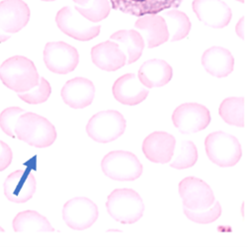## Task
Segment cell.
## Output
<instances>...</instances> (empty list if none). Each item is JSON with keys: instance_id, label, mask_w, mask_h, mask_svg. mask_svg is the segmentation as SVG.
<instances>
[{"instance_id": "6da1fadb", "label": "cell", "mask_w": 248, "mask_h": 247, "mask_svg": "<svg viewBox=\"0 0 248 247\" xmlns=\"http://www.w3.org/2000/svg\"><path fill=\"white\" fill-rule=\"evenodd\" d=\"M0 80L8 89L16 93H23L37 86L40 77L31 60L22 56H14L0 65Z\"/></svg>"}, {"instance_id": "7a4b0ae2", "label": "cell", "mask_w": 248, "mask_h": 247, "mask_svg": "<svg viewBox=\"0 0 248 247\" xmlns=\"http://www.w3.org/2000/svg\"><path fill=\"white\" fill-rule=\"evenodd\" d=\"M16 138L31 146L45 148L57 139V130L53 124L35 113L22 114L14 129Z\"/></svg>"}, {"instance_id": "3957f363", "label": "cell", "mask_w": 248, "mask_h": 247, "mask_svg": "<svg viewBox=\"0 0 248 247\" xmlns=\"http://www.w3.org/2000/svg\"><path fill=\"white\" fill-rule=\"evenodd\" d=\"M106 209L116 221L123 225H133L141 218L144 204L135 190L116 189L108 196Z\"/></svg>"}, {"instance_id": "277c9868", "label": "cell", "mask_w": 248, "mask_h": 247, "mask_svg": "<svg viewBox=\"0 0 248 247\" xmlns=\"http://www.w3.org/2000/svg\"><path fill=\"white\" fill-rule=\"evenodd\" d=\"M206 154L209 159L219 167H232L242 156L238 139L225 132H215L205 139Z\"/></svg>"}, {"instance_id": "5b68a950", "label": "cell", "mask_w": 248, "mask_h": 247, "mask_svg": "<svg viewBox=\"0 0 248 247\" xmlns=\"http://www.w3.org/2000/svg\"><path fill=\"white\" fill-rule=\"evenodd\" d=\"M126 126V119L120 112L115 110L101 111L88 121L86 133L96 142L108 143L124 135Z\"/></svg>"}, {"instance_id": "8992f818", "label": "cell", "mask_w": 248, "mask_h": 247, "mask_svg": "<svg viewBox=\"0 0 248 247\" xmlns=\"http://www.w3.org/2000/svg\"><path fill=\"white\" fill-rule=\"evenodd\" d=\"M101 168L107 177L120 182L137 180L143 170L139 158L125 151H115L106 154L101 162Z\"/></svg>"}, {"instance_id": "52a82bcc", "label": "cell", "mask_w": 248, "mask_h": 247, "mask_svg": "<svg viewBox=\"0 0 248 247\" xmlns=\"http://www.w3.org/2000/svg\"><path fill=\"white\" fill-rule=\"evenodd\" d=\"M56 22L62 33L74 40L82 42L96 38L101 30L100 25H94L69 6L62 8L57 13Z\"/></svg>"}, {"instance_id": "ba28073f", "label": "cell", "mask_w": 248, "mask_h": 247, "mask_svg": "<svg viewBox=\"0 0 248 247\" xmlns=\"http://www.w3.org/2000/svg\"><path fill=\"white\" fill-rule=\"evenodd\" d=\"M30 20V8L23 0H3L0 2V43L21 31Z\"/></svg>"}, {"instance_id": "9c48e42d", "label": "cell", "mask_w": 248, "mask_h": 247, "mask_svg": "<svg viewBox=\"0 0 248 247\" xmlns=\"http://www.w3.org/2000/svg\"><path fill=\"white\" fill-rule=\"evenodd\" d=\"M209 109L198 103H184L178 106L172 114V122L183 135L204 131L211 123Z\"/></svg>"}, {"instance_id": "30bf717a", "label": "cell", "mask_w": 248, "mask_h": 247, "mask_svg": "<svg viewBox=\"0 0 248 247\" xmlns=\"http://www.w3.org/2000/svg\"><path fill=\"white\" fill-rule=\"evenodd\" d=\"M98 216L97 206L88 198H73L63 205L62 218L71 230L85 231L95 224Z\"/></svg>"}, {"instance_id": "8fae6325", "label": "cell", "mask_w": 248, "mask_h": 247, "mask_svg": "<svg viewBox=\"0 0 248 247\" xmlns=\"http://www.w3.org/2000/svg\"><path fill=\"white\" fill-rule=\"evenodd\" d=\"M44 62L49 71L67 74L78 65L79 55L76 47L64 42H49L44 49Z\"/></svg>"}, {"instance_id": "7c38bea8", "label": "cell", "mask_w": 248, "mask_h": 247, "mask_svg": "<svg viewBox=\"0 0 248 247\" xmlns=\"http://www.w3.org/2000/svg\"><path fill=\"white\" fill-rule=\"evenodd\" d=\"M179 194L183 207L193 211L206 210L215 203L212 188L203 180L186 177L179 183Z\"/></svg>"}, {"instance_id": "4fadbf2b", "label": "cell", "mask_w": 248, "mask_h": 247, "mask_svg": "<svg viewBox=\"0 0 248 247\" xmlns=\"http://www.w3.org/2000/svg\"><path fill=\"white\" fill-rule=\"evenodd\" d=\"M37 182L29 170H16L7 176L3 184L4 195L7 200L24 204L30 201L36 193Z\"/></svg>"}, {"instance_id": "5bb4252c", "label": "cell", "mask_w": 248, "mask_h": 247, "mask_svg": "<svg viewBox=\"0 0 248 247\" xmlns=\"http://www.w3.org/2000/svg\"><path fill=\"white\" fill-rule=\"evenodd\" d=\"M192 8L198 19L215 29L227 27L232 17L231 8L222 0H194Z\"/></svg>"}, {"instance_id": "9a60e30c", "label": "cell", "mask_w": 248, "mask_h": 247, "mask_svg": "<svg viewBox=\"0 0 248 247\" xmlns=\"http://www.w3.org/2000/svg\"><path fill=\"white\" fill-rule=\"evenodd\" d=\"M176 139L166 132H155L148 135L142 142L144 156L154 163L166 164L174 154Z\"/></svg>"}, {"instance_id": "2e32d148", "label": "cell", "mask_w": 248, "mask_h": 247, "mask_svg": "<svg viewBox=\"0 0 248 247\" xmlns=\"http://www.w3.org/2000/svg\"><path fill=\"white\" fill-rule=\"evenodd\" d=\"M111 6L137 17L155 15L170 8H178L183 0H109Z\"/></svg>"}, {"instance_id": "e0dca14e", "label": "cell", "mask_w": 248, "mask_h": 247, "mask_svg": "<svg viewBox=\"0 0 248 247\" xmlns=\"http://www.w3.org/2000/svg\"><path fill=\"white\" fill-rule=\"evenodd\" d=\"M112 92L118 102L128 106L140 104L150 93L135 73H127L119 77L112 87Z\"/></svg>"}, {"instance_id": "ac0fdd59", "label": "cell", "mask_w": 248, "mask_h": 247, "mask_svg": "<svg viewBox=\"0 0 248 247\" xmlns=\"http://www.w3.org/2000/svg\"><path fill=\"white\" fill-rule=\"evenodd\" d=\"M63 102L73 109L85 108L93 102L95 86L92 81L84 77L68 80L61 92Z\"/></svg>"}, {"instance_id": "d6986e66", "label": "cell", "mask_w": 248, "mask_h": 247, "mask_svg": "<svg viewBox=\"0 0 248 247\" xmlns=\"http://www.w3.org/2000/svg\"><path fill=\"white\" fill-rule=\"evenodd\" d=\"M91 59L98 68L110 72L122 68L127 62L125 54L113 41H106L94 46L91 49Z\"/></svg>"}, {"instance_id": "ffe728a7", "label": "cell", "mask_w": 248, "mask_h": 247, "mask_svg": "<svg viewBox=\"0 0 248 247\" xmlns=\"http://www.w3.org/2000/svg\"><path fill=\"white\" fill-rule=\"evenodd\" d=\"M202 64L211 76L222 78L233 71L234 58L229 49L221 46L208 48L202 57Z\"/></svg>"}, {"instance_id": "44dd1931", "label": "cell", "mask_w": 248, "mask_h": 247, "mask_svg": "<svg viewBox=\"0 0 248 247\" xmlns=\"http://www.w3.org/2000/svg\"><path fill=\"white\" fill-rule=\"evenodd\" d=\"M173 76L172 67L165 61L150 60L140 67L138 77L146 88H156L166 85Z\"/></svg>"}, {"instance_id": "7402d4cb", "label": "cell", "mask_w": 248, "mask_h": 247, "mask_svg": "<svg viewBox=\"0 0 248 247\" xmlns=\"http://www.w3.org/2000/svg\"><path fill=\"white\" fill-rule=\"evenodd\" d=\"M135 27L143 31L148 48L156 47L169 40L166 23L162 16L144 15L135 23Z\"/></svg>"}, {"instance_id": "603a6c76", "label": "cell", "mask_w": 248, "mask_h": 247, "mask_svg": "<svg viewBox=\"0 0 248 247\" xmlns=\"http://www.w3.org/2000/svg\"><path fill=\"white\" fill-rule=\"evenodd\" d=\"M110 39L117 43L127 58L126 64L136 62L141 57L144 48L143 37L136 30H121L111 35Z\"/></svg>"}, {"instance_id": "cb8c5ba5", "label": "cell", "mask_w": 248, "mask_h": 247, "mask_svg": "<svg viewBox=\"0 0 248 247\" xmlns=\"http://www.w3.org/2000/svg\"><path fill=\"white\" fill-rule=\"evenodd\" d=\"M15 232H52L55 229L47 218L36 211L28 210L19 213L13 219Z\"/></svg>"}, {"instance_id": "d4e9b609", "label": "cell", "mask_w": 248, "mask_h": 247, "mask_svg": "<svg viewBox=\"0 0 248 247\" xmlns=\"http://www.w3.org/2000/svg\"><path fill=\"white\" fill-rule=\"evenodd\" d=\"M163 19L166 23L169 33L170 42H177L183 40L189 35L191 30V22L189 17L177 9L166 11L163 14Z\"/></svg>"}, {"instance_id": "484cf974", "label": "cell", "mask_w": 248, "mask_h": 247, "mask_svg": "<svg viewBox=\"0 0 248 247\" xmlns=\"http://www.w3.org/2000/svg\"><path fill=\"white\" fill-rule=\"evenodd\" d=\"M218 114L227 124L238 128L244 127V98L230 97L221 102Z\"/></svg>"}, {"instance_id": "4316f807", "label": "cell", "mask_w": 248, "mask_h": 247, "mask_svg": "<svg viewBox=\"0 0 248 247\" xmlns=\"http://www.w3.org/2000/svg\"><path fill=\"white\" fill-rule=\"evenodd\" d=\"M76 10L92 23H98L108 17L111 11L109 0H89L85 5H77Z\"/></svg>"}, {"instance_id": "83f0119b", "label": "cell", "mask_w": 248, "mask_h": 247, "mask_svg": "<svg viewBox=\"0 0 248 247\" xmlns=\"http://www.w3.org/2000/svg\"><path fill=\"white\" fill-rule=\"evenodd\" d=\"M198 160V151L195 143L185 140L181 143L180 152L170 162V167L175 169H187L193 167Z\"/></svg>"}, {"instance_id": "f1b7e54d", "label": "cell", "mask_w": 248, "mask_h": 247, "mask_svg": "<svg viewBox=\"0 0 248 247\" xmlns=\"http://www.w3.org/2000/svg\"><path fill=\"white\" fill-rule=\"evenodd\" d=\"M51 93L52 87L49 85L48 81L44 77H40V81L37 86L29 91L17 94L22 101L31 105H37L46 102L48 97L51 96Z\"/></svg>"}, {"instance_id": "f546056e", "label": "cell", "mask_w": 248, "mask_h": 247, "mask_svg": "<svg viewBox=\"0 0 248 247\" xmlns=\"http://www.w3.org/2000/svg\"><path fill=\"white\" fill-rule=\"evenodd\" d=\"M185 216L193 222L200 225H208L216 221L221 215V206L218 202H215L210 208L206 210L193 211L183 208Z\"/></svg>"}, {"instance_id": "4dcf8cb0", "label": "cell", "mask_w": 248, "mask_h": 247, "mask_svg": "<svg viewBox=\"0 0 248 247\" xmlns=\"http://www.w3.org/2000/svg\"><path fill=\"white\" fill-rule=\"evenodd\" d=\"M25 113V110L19 107H9L0 114V129L10 138H16L14 129L20 116Z\"/></svg>"}, {"instance_id": "1f68e13d", "label": "cell", "mask_w": 248, "mask_h": 247, "mask_svg": "<svg viewBox=\"0 0 248 247\" xmlns=\"http://www.w3.org/2000/svg\"><path fill=\"white\" fill-rule=\"evenodd\" d=\"M13 160V153L11 147L4 142L0 140V172L6 170Z\"/></svg>"}, {"instance_id": "d6a6232c", "label": "cell", "mask_w": 248, "mask_h": 247, "mask_svg": "<svg viewBox=\"0 0 248 247\" xmlns=\"http://www.w3.org/2000/svg\"><path fill=\"white\" fill-rule=\"evenodd\" d=\"M245 18L244 17H242L240 20H239V22L237 23V25H236V34L242 39V40H244L245 39Z\"/></svg>"}, {"instance_id": "836d02e7", "label": "cell", "mask_w": 248, "mask_h": 247, "mask_svg": "<svg viewBox=\"0 0 248 247\" xmlns=\"http://www.w3.org/2000/svg\"><path fill=\"white\" fill-rule=\"evenodd\" d=\"M73 1L77 3V5H85L89 2V0H73Z\"/></svg>"}, {"instance_id": "e575fe53", "label": "cell", "mask_w": 248, "mask_h": 247, "mask_svg": "<svg viewBox=\"0 0 248 247\" xmlns=\"http://www.w3.org/2000/svg\"><path fill=\"white\" fill-rule=\"evenodd\" d=\"M42 1H46V2H51V1H56V0H42Z\"/></svg>"}, {"instance_id": "d590c367", "label": "cell", "mask_w": 248, "mask_h": 247, "mask_svg": "<svg viewBox=\"0 0 248 247\" xmlns=\"http://www.w3.org/2000/svg\"><path fill=\"white\" fill-rule=\"evenodd\" d=\"M0 232H4V230H3V228H1V227H0Z\"/></svg>"}, {"instance_id": "8d00e7d4", "label": "cell", "mask_w": 248, "mask_h": 247, "mask_svg": "<svg viewBox=\"0 0 248 247\" xmlns=\"http://www.w3.org/2000/svg\"><path fill=\"white\" fill-rule=\"evenodd\" d=\"M237 1H239V2H241V3H243V2H244V0H237Z\"/></svg>"}]
</instances>
